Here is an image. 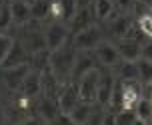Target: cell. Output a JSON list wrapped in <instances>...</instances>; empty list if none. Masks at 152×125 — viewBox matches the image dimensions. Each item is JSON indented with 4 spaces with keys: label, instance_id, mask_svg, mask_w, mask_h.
I'll return each mask as SVG.
<instances>
[{
    "label": "cell",
    "instance_id": "obj_1",
    "mask_svg": "<svg viewBox=\"0 0 152 125\" xmlns=\"http://www.w3.org/2000/svg\"><path fill=\"white\" fill-rule=\"evenodd\" d=\"M74 58H76V48H66V44L58 48V50L50 52V70L52 74L62 81L68 83L72 80V66H74Z\"/></svg>",
    "mask_w": 152,
    "mask_h": 125
},
{
    "label": "cell",
    "instance_id": "obj_2",
    "mask_svg": "<svg viewBox=\"0 0 152 125\" xmlns=\"http://www.w3.org/2000/svg\"><path fill=\"white\" fill-rule=\"evenodd\" d=\"M70 34V26L64 20H52L48 24V28L44 30V40H46V48L50 52L58 50L66 44Z\"/></svg>",
    "mask_w": 152,
    "mask_h": 125
},
{
    "label": "cell",
    "instance_id": "obj_3",
    "mask_svg": "<svg viewBox=\"0 0 152 125\" xmlns=\"http://www.w3.org/2000/svg\"><path fill=\"white\" fill-rule=\"evenodd\" d=\"M76 83H78V91H80V99L82 101L96 103V99H98V83H100L98 68H92L90 72H86Z\"/></svg>",
    "mask_w": 152,
    "mask_h": 125
},
{
    "label": "cell",
    "instance_id": "obj_4",
    "mask_svg": "<svg viewBox=\"0 0 152 125\" xmlns=\"http://www.w3.org/2000/svg\"><path fill=\"white\" fill-rule=\"evenodd\" d=\"M102 42V32H100L98 26H86L84 30L80 32H76L74 34V40H72V46H74L76 50H94L96 46Z\"/></svg>",
    "mask_w": 152,
    "mask_h": 125
},
{
    "label": "cell",
    "instance_id": "obj_5",
    "mask_svg": "<svg viewBox=\"0 0 152 125\" xmlns=\"http://www.w3.org/2000/svg\"><path fill=\"white\" fill-rule=\"evenodd\" d=\"M94 56H96V62L104 68H116L118 62H120V52L116 48V44L112 42H100L96 48H94Z\"/></svg>",
    "mask_w": 152,
    "mask_h": 125
},
{
    "label": "cell",
    "instance_id": "obj_6",
    "mask_svg": "<svg viewBox=\"0 0 152 125\" xmlns=\"http://www.w3.org/2000/svg\"><path fill=\"white\" fill-rule=\"evenodd\" d=\"M80 101H82V99H80L78 83H76V81H68V83H64L62 89H60V93H58V105H60L62 113H66V115H68V113L74 109Z\"/></svg>",
    "mask_w": 152,
    "mask_h": 125
},
{
    "label": "cell",
    "instance_id": "obj_7",
    "mask_svg": "<svg viewBox=\"0 0 152 125\" xmlns=\"http://www.w3.org/2000/svg\"><path fill=\"white\" fill-rule=\"evenodd\" d=\"M108 70H110V68H108ZM108 70H100L98 99H96V103H100L102 107H108V105H110V99H112V93H114V85H116V78H114Z\"/></svg>",
    "mask_w": 152,
    "mask_h": 125
},
{
    "label": "cell",
    "instance_id": "obj_8",
    "mask_svg": "<svg viewBox=\"0 0 152 125\" xmlns=\"http://www.w3.org/2000/svg\"><path fill=\"white\" fill-rule=\"evenodd\" d=\"M96 56H92L90 50H78L74 58V66H72V80L70 81H78L86 72H90L92 68H96L94 64Z\"/></svg>",
    "mask_w": 152,
    "mask_h": 125
},
{
    "label": "cell",
    "instance_id": "obj_9",
    "mask_svg": "<svg viewBox=\"0 0 152 125\" xmlns=\"http://www.w3.org/2000/svg\"><path fill=\"white\" fill-rule=\"evenodd\" d=\"M116 48L120 52L122 60H132V62H136L138 58H142V42H138L134 38H118Z\"/></svg>",
    "mask_w": 152,
    "mask_h": 125
},
{
    "label": "cell",
    "instance_id": "obj_10",
    "mask_svg": "<svg viewBox=\"0 0 152 125\" xmlns=\"http://www.w3.org/2000/svg\"><path fill=\"white\" fill-rule=\"evenodd\" d=\"M28 72H30L28 64H18V66L4 68V83L10 89H20V85H22V81Z\"/></svg>",
    "mask_w": 152,
    "mask_h": 125
},
{
    "label": "cell",
    "instance_id": "obj_11",
    "mask_svg": "<svg viewBox=\"0 0 152 125\" xmlns=\"http://www.w3.org/2000/svg\"><path fill=\"white\" fill-rule=\"evenodd\" d=\"M20 91L26 97H36L38 93H42V72L40 70H30L24 78L22 85H20Z\"/></svg>",
    "mask_w": 152,
    "mask_h": 125
},
{
    "label": "cell",
    "instance_id": "obj_12",
    "mask_svg": "<svg viewBox=\"0 0 152 125\" xmlns=\"http://www.w3.org/2000/svg\"><path fill=\"white\" fill-rule=\"evenodd\" d=\"M10 4V12H12V20L18 26H24L26 22H30L32 18V4L28 0H14L8 2Z\"/></svg>",
    "mask_w": 152,
    "mask_h": 125
},
{
    "label": "cell",
    "instance_id": "obj_13",
    "mask_svg": "<svg viewBox=\"0 0 152 125\" xmlns=\"http://www.w3.org/2000/svg\"><path fill=\"white\" fill-rule=\"evenodd\" d=\"M38 113L44 121H56L58 115H60V105H58V99H54L50 96H42V99L38 101Z\"/></svg>",
    "mask_w": 152,
    "mask_h": 125
},
{
    "label": "cell",
    "instance_id": "obj_14",
    "mask_svg": "<svg viewBox=\"0 0 152 125\" xmlns=\"http://www.w3.org/2000/svg\"><path fill=\"white\" fill-rule=\"evenodd\" d=\"M92 24V14H90V8H78L76 10V14L70 18V32H80V30H84L86 26H90Z\"/></svg>",
    "mask_w": 152,
    "mask_h": 125
},
{
    "label": "cell",
    "instance_id": "obj_15",
    "mask_svg": "<svg viewBox=\"0 0 152 125\" xmlns=\"http://www.w3.org/2000/svg\"><path fill=\"white\" fill-rule=\"evenodd\" d=\"M116 78L122 81H130V80H138V66L132 60H120L116 66Z\"/></svg>",
    "mask_w": 152,
    "mask_h": 125
},
{
    "label": "cell",
    "instance_id": "obj_16",
    "mask_svg": "<svg viewBox=\"0 0 152 125\" xmlns=\"http://www.w3.org/2000/svg\"><path fill=\"white\" fill-rule=\"evenodd\" d=\"M92 113H94V109H92V103L80 101V103L74 107V109L68 113V115H70V121H72V123H90Z\"/></svg>",
    "mask_w": 152,
    "mask_h": 125
},
{
    "label": "cell",
    "instance_id": "obj_17",
    "mask_svg": "<svg viewBox=\"0 0 152 125\" xmlns=\"http://www.w3.org/2000/svg\"><path fill=\"white\" fill-rule=\"evenodd\" d=\"M114 10H116L114 0H94L92 2V12L98 20H110L114 16Z\"/></svg>",
    "mask_w": 152,
    "mask_h": 125
},
{
    "label": "cell",
    "instance_id": "obj_18",
    "mask_svg": "<svg viewBox=\"0 0 152 125\" xmlns=\"http://www.w3.org/2000/svg\"><path fill=\"white\" fill-rule=\"evenodd\" d=\"M24 58H26V50H24V46L20 42H14L10 52H8L6 60H4V64L2 68H10V66H18V64H24Z\"/></svg>",
    "mask_w": 152,
    "mask_h": 125
},
{
    "label": "cell",
    "instance_id": "obj_19",
    "mask_svg": "<svg viewBox=\"0 0 152 125\" xmlns=\"http://www.w3.org/2000/svg\"><path fill=\"white\" fill-rule=\"evenodd\" d=\"M132 26H134V24H132V18H130V16H126V14H122V16H118V18L114 20V24H112V34L116 38H126Z\"/></svg>",
    "mask_w": 152,
    "mask_h": 125
},
{
    "label": "cell",
    "instance_id": "obj_20",
    "mask_svg": "<svg viewBox=\"0 0 152 125\" xmlns=\"http://www.w3.org/2000/svg\"><path fill=\"white\" fill-rule=\"evenodd\" d=\"M134 111H136L140 123H148V121H152V101H150V97H144V96L140 97V101L136 103Z\"/></svg>",
    "mask_w": 152,
    "mask_h": 125
},
{
    "label": "cell",
    "instance_id": "obj_21",
    "mask_svg": "<svg viewBox=\"0 0 152 125\" xmlns=\"http://www.w3.org/2000/svg\"><path fill=\"white\" fill-rule=\"evenodd\" d=\"M136 66H138V80H140V83H152V62L150 60L138 58Z\"/></svg>",
    "mask_w": 152,
    "mask_h": 125
},
{
    "label": "cell",
    "instance_id": "obj_22",
    "mask_svg": "<svg viewBox=\"0 0 152 125\" xmlns=\"http://www.w3.org/2000/svg\"><path fill=\"white\" fill-rule=\"evenodd\" d=\"M136 26L140 28V32L144 34L146 40H152V14H150V8L136 18Z\"/></svg>",
    "mask_w": 152,
    "mask_h": 125
},
{
    "label": "cell",
    "instance_id": "obj_23",
    "mask_svg": "<svg viewBox=\"0 0 152 125\" xmlns=\"http://www.w3.org/2000/svg\"><path fill=\"white\" fill-rule=\"evenodd\" d=\"M114 123L118 125H132V123H140L136 111L134 109H118L114 113Z\"/></svg>",
    "mask_w": 152,
    "mask_h": 125
},
{
    "label": "cell",
    "instance_id": "obj_24",
    "mask_svg": "<svg viewBox=\"0 0 152 125\" xmlns=\"http://www.w3.org/2000/svg\"><path fill=\"white\" fill-rule=\"evenodd\" d=\"M48 10H50V0H36V2H32V18L42 20V18L48 16Z\"/></svg>",
    "mask_w": 152,
    "mask_h": 125
},
{
    "label": "cell",
    "instance_id": "obj_25",
    "mask_svg": "<svg viewBox=\"0 0 152 125\" xmlns=\"http://www.w3.org/2000/svg\"><path fill=\"white\" fill-rule=\"evenodd\" d=\"M12 22H14V20H12L10 4H2V6H0V34H4Z\"/></svg>",
    "mask_w": 152,
    "mask_h": 125
},
{
    "label": "cell",
    "instance_id": "obj_26",
    "mask_svg": "<svg viewBox=\"0 0 152 125\" xmlns=\"http://www.w3.org/2000/svg\"><path fill=\"white\" fill-rule=\"evenodd\" d=\"M12 44H14V40H12L10 36L0 34V66L4 64V60H6L8 52H10V48H12Z\"/></svg>",
    "mask_w": 152,
    "mask_h": 125
},
{
    "label": "cell",
    "instance_id": "obj_27",
    "mask_svg": "<svg viewBox=\"0 0 152 125\" xmlns=\"http://www.w3.org/2000/svg\"><path fill=\"white\" fill-rule=\"evenodd\" d=\"M134 2L136 0H114V4H116V8H120V10H130V8H134Z\"/></svg>",
    "mask_w": 152,
    "mask_h": 125
},
{
    "label": "cell",
    "instance_id": "obj_28",
    "mask_svg": "<svg viewBox=\"0 0 152 125\" xmlns=\"http://www.w3.org/2000/svg\"><path fill=\"white\" fill-rule=\"evenodd\" d=\"M142 58L152 62V40H146L144 44H142Z\"/></svg>",
    "mask_w": 152,
    "mask_h": 125
},
{
    "label": "cell",
    "instance_id": "obj_29",
    "mask_svg": "<svg viewBox=\"0 0 152 125\" xmlns=\"http://www.w3.org/2000/svg\"><path fill=\"white\" fill-rule=\"evenodd\" d=\"M94 0H76V6L78 8H90Z\"/></svg>",
    "mask_w": 152,
    "mask_h": 125
},
{
    "label": "cell",
    "instance_id": "obj_30",
    "mask_svg": "<svg viewBox=\"0 0 152 125\" xmlns=\"http://www.w3.org/2000/svg\"><path fill=\"white\" fill-rule=\"evenodd\" d=\"M138 4H144V6H148L150 8V4H152V0H136Z\"/></svg>",
    "mask_w": 152,
    "mask_h": 125
},
{
    "label": "cell",
    "instance_id": "obj_31",
    "mask_svg": "<svg viewBox=\"0 0 152 125\" xmlns=\"http://www.w3.org/2000/svg\"><path fill=\"white\" fill-rule=\"evenodd\" d=\"M28 2H30V4H32V2H36V0H28Z\"/></svg>",
    "mask_w": 152,
    "mask_h": 125
},
{
    "label": "cell",
    "instance_id": "obj_32",
    "mask_svg": "<svg viewBox=\"0 0 152 125\" xmlns=\"http://www.w3.org/2000/svg\"><path fill=\"white\" fill-rule=\"evenodd\" d=\"M150 14H152V4H150Z\"/></svg>",
    "mask_w": 152,
    "mask_h": 125
},
{
    "label": "cell",
    "instance_id": "obj_33",
    "mask_svg": "<svg viewBox=\"0 0 152 125\" xmlns=\"http://www.w3.org/2000/svg\"><path fill=\"white\" fill-rule=\"evenodd\" d=\"M150 101H152V93H150Z\"/></svg>",
    "mask_w": 152,
    "mask_h": 125
},
{
    "label": "cell",
    "instance_id": "obj_34",
    "mask_svg": "<svg viewBox=\"0 0 152 125\" xmlns=\"http://www.w3.org/2000/svg\"><path fill=\"white\" fill-rule=\"evenodd\" d=\"M8 2H14V0H8Z\"/></svg>",
    "mask_w": 152,
    "mask_h": 125
}]
</instances>
